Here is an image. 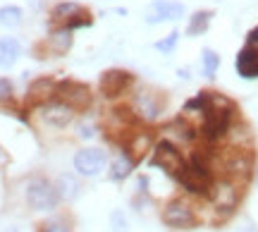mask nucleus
I'll list each match as a JSON object with an SVG mask.
<instances>
[{"instance_id": "1", "label": "nucleus", "mask_w": 258, "mask_h": 232, "mask_svg": "<svg viewBox=\"0 0 258 232\" xmlns=\"http://www.w3.org/2000/svg\"><path fill=\"white\" fill-rule=\"evenodd\" d=\"M206 120H203V137L208 141H218L222 139L227 132H230L232 125V105L227 98H220V96H213L206 105Z\"/></svg>"}, {"instance_id": "2", "label": "nucleus", "mask_w": 258, "mask_h": 232, "mask_svg": "<svg viewBox=\"0 0 258 232\" xmlns=\"http://www.w3.org/2000/svg\"><path fill=\"white\" fill-rule=\"evenodd\" d=\"M60 189L55 185H50L46 180H31L27 185V201L31 208H36V211H50V208H55L60 204Z\"/></svg>"}, {"instance_id": "3", "label": "nucleus", "mask_w": 258, "mask_h": 232, "mask_svg": "<svg viewBox=\"0 0 258 232\" xmlns=\"http://www.w3.org/2000/svg\"><path fill=\"white\" fill-rule=\"evenodd\" d=\"M151 165L153 167H160V170H165L170 177H175L182 167H184V158L182 153L177 151L175 144H170V141H160L153 151V158H151Z\"/></svg>"}, {"instance_id": "4", "label": "nucleus", "mask_w": 258, "mask_h": 232, "mask_svg": "<svg viewBox=\"0 0 258 232\" xmlns=\"http://www.w3.org/2000/svg\"><path fill=\"white\" fill-rule=\"evenodd\" d=\"M163 220H165L170 227H179V230H189L196 225V215H194L191 206L186 204V201H170L165 206V211H163Z\"/></svg>"}, {"instance_id": "5", "label": "nucleus", "mask_w": 258, "mask_h": 232, "mask_svg": "<svg viewBox=\"0 0 258 232\" xmlns=\"http://www.w3.org/2000/svg\"><path fill=\"white\" fill-rule=\"evenodd\" d=\"M105 160L108 158L101 149H82L74 156V170L84 177H96L105 167Z\"/></svg>"}, {"instance_id": "6", "label": "nucleus", "mask_w": 258, "mask_h": 232, "mask_svg": "<svg viewBox=\"0 0 258 232\" xmlns=\"http://www.w3.org/2000/svg\"><path fill=\"white\" fill-rule=\"evenodd\" d=\"M184 15V5L175 3V0H156L151 3L146 10V22L148 24H160V22H172Z\"/></svg>"}, {"instance_id": "7", "label": "nucleus", "mask_w": 258, "mask_h": 232, "mask_svg": "<svg viewBox=\"0 0 258 232\" xmlns=\"http://www.w3.org/2000/svg\"><path fill=\"white\" fill-rule=\"evenodd\" d=\"M55 93H57V101L72 105L74 110L89 105V101H91V91L79 82H60L55 86Z\"/></svg>"}, {"instance_id": "8", "label": "nucleus", "mask_w": 258, "mask_h": 232, "mask_svg": "<svg viewBox=\"0 0 258 232\" xmlns=\"http://www.w3.org/2000/svg\"><path fill=\"white\" fill-rule=\"evenodd\" d=\"M41 118H43V122L53 125V127H64L67 122H72L74 108L67 105V103H62V101L46 103V105L41 108Z\"/></svg>"}, {"instance_id": "9", "label": "nucleus", "mask_w": 258, "mask_h": 232, "mask_svg": "<svg viewBox=\"0 0 258 232\" xmlns=\"http://www.w3.org/2000/svg\"><path fill=\"white\" fill-rule=\"evenodd\" d=\"M129 84H132V75L129 72H122V70H108V72H103L101 77V91L105 96H117L127 89Z\"/></svg>"}, {"instance_id": "10", "label": "nucleus", "mask_w": 258, "mask_h": 232, "mask_svg": "<svg viewBox=\"0 0 258 232\" xmlns=\"http://www.w3.org/2000/svg\"><path fill=\"white\" fill-rule=\"evenodd\" d=\"M237 72L244 79H256L258 77V48L244 46L237 55Z\"/></svg>"}, {"instance_id": "11", "label": "nucleus", "mask_w": 258, "mask_h": 232, "mask_svg": "<svg viewBox=\"0 0 258 232\" xmlns=\"http://www.w3.org/2000/svg\"><path fill=\"white\" fill-rule=\"evenodd\" d=\"M22 46L17 38H0V70H8L19 60Z\"/></svg>"}, {"instance_id": "12", "label": "nucleus", "mask_w": 258, "mask_h": 232, "mask_svg": "<svg viewBox=\"0 0 258 232\" xmlns=\"http://www.w3.org/2000/svg\"><path fill=\"white\" fill-rule=\"evenodd\" d=\"M211 199L220 206V208H232V206H234V201H237V194H234V187L227 185V182H222V185L213 187Z\"/></svg>"}, {"instance_id": "13", "label": "nucleus", "mask_w": 258, "mask_h": 232, "mask_svg": "<svg viewBox=\"0 0 258 232\" xmlns=\"http://www.w3.org/2000/svg\"><path fill=\"white\" fill-rule=\"evenodd\" d=\"M137 108H139V112L144 115V118H148V120H153L158 112H160V105L156 103V96L151 91H141L137 96Z\"/></svg>"}, {"instance_id": "14", "label": "nucleus", "mask_w": 258, "mask_h": 232, "mask_svg": "<svg viewBox=\"0 0 258 232\" xmlns=\"http://www.w3.org/2000/svg\"><path fill=\"white\" fill-rule=\"evenodd\" d=\"M48 43H50V48H53L55 53H67V50L72 48V29L64 27V29H60V31H53L50 38H48Z\"/></svg>"}, {"instance_id": "15", "label": "nucleus", "mask_w": 258, "mask_h": 232, "mask_svg": "<svg viewBox=\"0 0 258 232\" xmlns=\"http://www.w3.org/2000/svg\"><path fill=\"white\" fill-rule=\"evenodd\" d=\"M55 86L57 84L53 82V79H38V82L31 84L29 93H31L34 101H46V98H50V96L55 93Z\"/></svg>"}, {"instance_id": "16", "label": "nucleus", "mask_w": 258, "mask_h": 232, "mask_svg": "<svg viewBox=\"0 0 258 232\" xmlns=\"http://www.w3.org/2000/svg\"><path fill=\"white\" fill-rule=\"evenodd\" d=\"M53 17L60 19V22H72L74 17H84V10L77 5V3H60L55 10H53Z\"/></svg>"}, {"instance_id": "17", "label": "nucleus", "mask_w": 258, "mask_h": 232, "mask_svg": "<svg viewBox=\"0 0 258 232\" xmlns=\"http://www.w3.org/2000/svg\"><path fill=\"white\" fill-rule=\"evenodd\" d=\"M211 17H213V12H196L191 17V22H189V27H186V34H189V36L203 34V31L208 29V24H211Z\"/></svg>"}, {"instance_id": "18", "label": "nucleus", "mask_w": 258, "mask_h": 232, "mask_svg": "<svg viewBox=\"0 0 258 232\" xmlns=\"http://www.w3.org/2000/svg\"><path fill=\"white\" fill-rule=\"evenodd\" d=\"M0 24L3 27H19L22 24V10L15 8V5H5L0 8Z\"/></svg>"}, {"instance_id": "19", "label": "nucleus", "mask_w": 258, "mask_h": 232, "mask_svg": "<svg viewBox=\"0 0 258 232\" xmlns=\"http://www.w3.org/2000/svg\"><path fill=\"white\" fill-rule=\"evenodd\" d=\"M132 167H134V160L129 156H120L110 167V177L112 180H124V177L132 172Z\"/></svg>"}, {"instance_id": "20", "label": "nucleus", "mask_w": 258, "mask_h": 232, "mask_svg": "<svg viewBox=\"0 0 258 232\" xmlns=\"http://www.w3.org/2000/svg\"><path fill=\"white\" fill-rule=\"evenodd\" d=\"M218 65H220V57H218V53H215V50H211V48H206V50H203V75H206V77H215Z\"/></svg>"}, {"instance_id": "21", "label": "nucleus", "mask_w": 258, "mask_h": 232, "mask_svg": "<svg viewBox=\"0 0 258 232\" xmlns=\"http://www.w3.org/2000/svg\"><path fill=\"white\" fill-rule=\"evenodd\" d=\"M38 232H70V227H67V223L60 220V218H50L46 223H41Z\"/></svg>"}, {"instance_id": "22", "label": "nucleus", "mask_w": 258, "mask_h": 232, "mask_svg": "<svg viewBox=\"0 0 258 232\" xmlns=\"http://www.w3.org/2000/svg\"><path fill=\"white\" fill-rule=\"evenodd\" d=\"M177 41H179V34H177V31H172V34H170L167 38H163V41H158L156 48L160 50V53H170V50H175Z\"/></svg>"}, {"instance_id": "23", "label": "nucleus", "mask_w": 258, "mask_h": 232, "mask_svg": "<svg viewBox=\"0 0 258 232\" xmlns=\"http://www.w3.org/2000/svg\"><path fill=\"white\" fill-rule=\"evenodd\" d=\"M62 182L67 185V189H64V192H60V194H62V196H77V189H79V185L74 182L72 177H62Z\"/></svg>"}, {"instance_id": "24", "label": "nucleus", "mask_w": 258, "mask_h": 232, "mask_svg": "<svg viewBox=\"0 0 258 232\" xmlns=\"http://www.w3.org/2000/svg\"><path fill=\"white\" fill-rule=\"evenodd\" d=\"M12 96V84L10 79H0V101H8Z\"/></svg>"}, {"instance_id": "25", "label": "nucleus", "mask_w": 258, "mask_h": 232, "mask_svg": "<svg viewBox=\"0 0 258 232\" xmlns=\"http://www.w3.org/2000/svg\"><path fill=\"white\" fill-rule=\"evenodd\" d=\"M246 46L258 48V27L253 29V31H249V36H246Z\"/></svg>"}, {"instance_id": "26", "label": "nucleus", "mask_w": 258, "mask_h": 232, "mask_svg": "<svg viewBox=\"0 0 258 232\" xmlns=\"http://www.w3.org/2000/svg\"><path fill=\"white\" fill-rule=\"evenodd\" d=\"M8 160H10V156H8V153H5L3 149H0V167H3V165H8Z\"/></svg>"}, {"instance_id": "27", "label": "nucleus", "mask_w": 258, "mask_h": 232, "mask_svg": "<svg viewBox=\"0 0 258 232\" xmlns=\"http://www.w3.org/2000/svg\"><path fill=\"white\" fill-rule=\"evenodd\" d=\"M241 232H256L253 227H241Z\"/></svg>"}]
</instances>
